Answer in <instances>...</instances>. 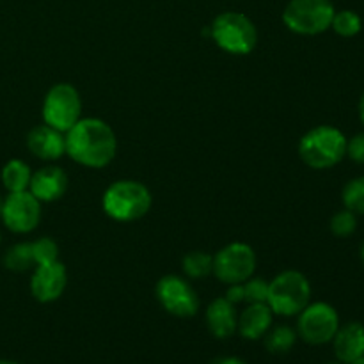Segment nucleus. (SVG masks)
I'll return each instance as SVG.
<instances>
[{"label":"nucleus","mask_w":364,"mask_h":364,"mask_svg":"<svg viewBox=\"0 0 364 364\" xmlns=\"http://www.w3.org/2000/svg\"><path fill=\"white\" fill-rule=\"evenodd\" d=\"M64 135L66 155L87 169H103L117 153L116 134L98 117H80Z\"/></svg>","instance_id":"1"},{"label":"nucleus","mask_w":364,"mask_h":364,"mask_svg":"<svg viewBox=\"0 0 364 364\" xmlns=\"http://www.w3.org/2000/svg\"><path fill=\"white\" fill-rule=\"evenodd\" d=\"M347 141L340 128L320 124L302 135L297 151L302 162L311 169H331L347 156Z\"/></svg>","instance_id":"2"},{"label":"nucleus","mask_w":364,"mask_h":364,"mask_svg":"<svg viewBox=\"0 0 364 364\" xmlns=\"http://www.w3.org/2000/svg\"><path fill=\"white\" fill-rule=\"evenodd\" d=\"M153 196L144 183L135 180L114 181L102 198V208L116 223H135L151 210Z\"/></svg>","instance_id":"3"},{"label":"nucleus","mask_w":364,"mask_h":364,"mask_svg":"<svg viewBox=\"0 0 364 364\" xmlns=\"http://www.w3.org/2000/svg\"><path fill=\"white\" fill-rule=\"evenodd\" d=\"M210 38L231 55H247L258 45V31L249 16L237 11H226L210 25Z\"/></svg>","instance_id":"4"},{"label":"nucleus","mask_w":364,"mask_h":364,"mask_svg":"<svg viewBox=\"0 0 364 364\" xmlns=\"http://www.w3.org/2000/svg\"><path fill=\"white\" fill-rule=\"evenodd\" d=\"M311 302V284L299 270H284L269 283L267 304L277 316H297Z\"/></svg>","instance_id":"5"},{"label":"nucleus","mask_w":364,"mask_h":364,"mask_svg":"<svg viewBox=\"0 0 364 364\" xmlns=\"http://www.w3.org/2000/svg\"><path fill=\"white\" fill-rule=\"evenodd\" d=\"M336 7L331 0H290L283 11V23L299 36H316L329 31Z\"/></svg>","instance_id":"6"},{"label":"nucleus","mask_w":364,"mask_h":364,"mask_svg":"<svg viewBox=\"0 0 364 364\" xmlns=\"http://www.w3.org/2000/svg\"><path fill=\"white\" fill-rule=\"evenodd\" d=\"M297 316V336L313 347L331 343L341 326L336 308L329 302H309Z\"/></svg>","instance_id":"7"},{"label":"nucleus","mask_w":364,"mask_h":364,"mask_svg":"<svg viewBox=\"0 0 364 364\" xmlns=\"http://www.w3.org/2000/svg\"><path fill=\"white\" fill-rule=\"evenodd\" d=\"M82 117V98L71 84H55L43 100V121L66 134Z\"/></svg>","instance_id":"8"},{"label":"nucleus","mask_w":364,"mask_h":364,"mask_svg":"<svg viewBox=\"0 0 364 364\" xmlns=\"http://www.w3.org/2000/svg\"><path fill=\"white\" fill-rule=\"evenodd\" d=\"M256 252L244 242H231L213 256L212 274L224 284L245 283L255 276Z\"/></svg>","instance_id":"9"},{"label":"nucleus","mask_w":364,"mask_h":364,"mask_svg":"<svg viewBox=\"0 0 364 364\" xmlns=\"http://www.w3.org/2000/svg\"><path fill=\"white\" fill-rule=\"evenodd\" d=\"M155 295L160 306L178 318H191L199 309V297L194 287L174 274L160 277L155 287Z\"/></svg>","instance_id":"10"},{"label":"nucleus","mask_w":364,"mask_h":364,"mask_svg":"<svg viewBox=\"0 0 364 364\" xmlns=\"http://www.w3.org/2000/svg\"><path fill=\"white\" fill-rule=\"evenodd\" d=\"M0 220L13 233H31L41 220V201H38L28 191L7 192Z\"/></svg>","instance_id":"11"},{"label":"nucleus","mask_w":364,"mask_h":364,"mask_svg":"<svg viewBox=\"0 0 364 364\" xmlns=\"http://www.w3.org/2000/svg\"><path fill=\"white\" fill-rule=\"evenodd\" d=\"M68 287L66 267L57 259L52 263L36 265L31 277V294L41 304L57 301Z\"/></svg>","instance_id":"12"},{"label":"nucleus","mask_w":364,"mask_h":364,"mask_svg":"<svg viewBox=\"0 0 364 364\" xmlns=\"http://www.w3.org/2000/svg\"><path fill=\"white\" fill-rule=\"evenodd\" d=\"M27 148L36 159L59 160L66 155V135L48 124H38L27 135Z\"/></svg>","instance_id":"13"},{"label":"nucleus","mask_w":364,"mask_h":364,"mask_svg":"<svg viewBox=\"0 0 364 364\" xmlns=\"http://www.w3.org/2000/svg\"><path fill=\"white\" fill-rule=\"evenodd\" d=\"M68 174L55 166H46L32 173L28 192L41 203H52L63 198L68 191Z\"/></svg>","instance_id":"14"},{"label":"nucleus","mask_w":364,"mask_h":364,"mask_svg":"<svg viewBox=\"0 0 364 364\" xmlns=\"http://www.w3.org/2000/svg\"><path fill=\"white\" fill-rule=\"evenodd\" d=\"M206 327L217 340H228L237 333L238 313L237 306L231 304L226 297L213 299L205 313Z\"/></svg>","instance_id":"15"},{"label":"nucleus","mask_w":364,"mask_h":364,"mask_svg":"<svg viewBox=\"0 0 364 364\" xmlns=\"http://www.w3.org/2000/svg\"><path fill=\"white\" fill-rule=\"evenodd\" d=\"M331 343L340 363L352 364L358 361L364 355V326L361 322H348L340 326Z\"/></svg>","instance_id":"16"},{"label":"nucleus","mask_w":364,"mask_h":364,"mask_svg":"<svg viewBox=\"0 0 364 364\" xmlns=\"http://www.w3.org/2000/svg\"><path fill=\"white\" fill-rule=\"evenodd\" d=\"M274 313L267 302H256V304H247V308L238 315L237 333L244 340L256 341L262 340L269 329L272 327Z\"/></svg>","instance_id":"17"},{"label":"nucleus","mask_w":364,"mask_h":364,"mask_svg":"<svg viewBox=\"0 0 364 364\" xmlns=\"http://www.w3.org/2000/svg\"><path fill=\"white\" fill-rule=\"evenodd\" d=\"M0 178H2V185L7 192H23L28 191L32 171L28 164H25L23 160L13 159L6 162V166L2 167Z\"/></svg>","instance_id":"18"},{"label":"nucleus","mask_w":364,"mask_h":364,"mask_svg":"<svg viewBox=\"0 0 364 364\" xmlns=\"http://www.w3.org/2000/svg\"><path fill=\"white\" fill-rule=\"evenodd\" d=\"M297 331L291 329L290 326H277L270 327L269 333L263 336L265 348L270 354H287L297 343Z\"/></svg>","instance_id":"19"},{"label":"nucleus","mask_w":364,"mask_h":364,"mask_svg":"<svg viewBox=\"0 0 364 364\" xmlns=\"http://www.w3.org/2000/svg\"><path fill=\"white\" fill-rule=\"evenodd\" d=\"M4 267L11 272H27L36 267L31 242H20L7 249L4 255Z\"/></svg>","instance_id":"20"},{"label":"nucleus","mask_w":364,"mask_h":364,"mask_svg":"<svg viewBox=\"0 0 364 364\" xmlns=\"http://www.w3.org/2000/svg\"><path fill=\"white\" fill-rule=\"evenodd\" d=\"M181 269L188 279H203L213 270V256L205 251H191L181 258Z\"/></svg>","instance_id":"21"},{"label":"nucleus","mask_w":364,"mask_h":364,"mask_svg":"<svg viewBox=\"0 0 364 364\" xmlns=\"http://www.w3.org/2000/svg\"><path fill=\"white\" fill-rule=\"evenodd\" d=\"M331 28L336 32L341 38H354L361 32L363 28V20L355 11L352 9H343L336 11L333 18V23H331Z\"/></svg>","instance_id":"22"},{"label":"nucleus","mask_w":364,"mask_h":364,"mask_svg":"<svg viewBox=\"0 0 364 364\" xmlns=\"http://www.w3.org/2000/svg\"><path fill=\"white\" fill-rule=\"evenodd\" d=\"M341 201L345 208L354 212L355 215H364V174L352 178L341 192Z\"/></svg>","instance_id":"23"},{"label":"nucleus","mask_w":364,"mask_h":364,"mask_svg":"<svg viewBox=\"0 0 364 364\" xmlns=\"http://www.w3.org/2000/svg\"><path fill=\"white\" fill-rule=\"evenodd\" d=\"M329 228H331V233H333L334 237L338 238L350 237V235L355 231V228H358V215L347 208L340 210V212H336L333 215V219H331L329 223Z\"/></svg>","instance_id":"24"},{"label":"nucleus","mask_w":364,"mask_h":364,"mask_svg":"<svg viewBox=\"0 0 364 364\" xmlns=\"http://www.w3.org/2000/svg\"><path fill=\"white\" fill-rule=\"evenodd\" d=\"M31 244L36 265L52 263L59 259V245H57L50 237H41L38 238V240L31 242Z\"/></svg>","instance_id":"25"},{"label":"nucleus","mask_w":364,"mask_h":364,"mask_svg":"<svg viewBox=\"0 0 364 364\" xmlns=\"http://www.w3.org/2000/svg\"><path fill=\"white\" fill-rule=\"evenodd\" d=\"M245 302L247 304H256V302H267L269 295V283L262 277H249L244 283Z\"/></svg>","instance_id":"26"},{"label":"nucleus","mask_w":364,"mask_h":364,"mask_svg":"<svg viewBox=\"0 0 364 364\" xmlns=\"http://www.w3.org/2000/svg\"><path fill=\"white\" fill-rule=\"evenodd\" d=\"M347 156L358 164H364V132L347 141Z\"/></svg>","instance_id":"27"},{"label":"nucleus","mask_w":364,"mask_h":364,"mask_svg":"<svg viewBox=\"0 0 364 364\" xmlns=\"http://www.w3.org/2000/svg\"><path fill=\"white\" fill-rule=\"evenodd\" d=\"M224 297L231 302V304H242L245 302V291H244V283L237 284H228V291Z\"/></svg>","instance_id":"28"},{"label":"nucleus","mask_w":364,"mask_h":364,"mask_svg":"<svg viewBox=\"0 0 364 364\" xmlns=\"http://www.w3.org/2000/svg\"><path fill=\"white\" fill-rule=\"evenodd\" d=\"M210 364H247V363L240 358H235V355H223V358L213 359Z\"/></svg>","instance_id":"29"},{"label":"nucleus","mask_w":364,"mask_h":364,"mask_svg":"<svg viewBox=\"0 0 364 364\" xmlns=\"http://www.w3.org/2000/svg\"><path fill=\"white\" fill-rule=\"evenodd\" d=\"M359 119L364 124V92L361 95V98H359Z\"/></svg>","instance_id":"30"},{"label":"nucleus","mask_w":364,"mask_h":364,"mask_svg":"<svg viewBox=\"0 0 364 364\" xmlns=\"http://www.w3.org/2000/svg\"><path fill=\"white\" fill-rule=\"evenodd\" d=\"M0 364H20V363H14V361H6V359H0Z\"/></svg>","instance_id":"31"},{"label":"nucleus","mask_w":364,"mask_h":364,"mask_svg":"<svg viewBox=\"0 0 364 364\" xmlns=\"http://www.w3.org/2000/svg\"><path fill=\"white\" fill-rule=\"evenodd\" d=\"M2 208H4V198L0 196V215H2Z\"/></svg>","instance_id":"32"},{"label":"nucleus","mask_w":364,"mask_h":364,"mask_svg":"<svg viewBox=\"0 0 364 364\" xmlns=\"http://www.w3.org/2000/svg\"><path fill=\"white\" fill-rule=\"evenodd\" d=\"M352 364H364V355H363V358H359L358 361H354V363H352Z\"/></svg>","instance_id":"33"},{"label":"nucleus","mask_w":364,"mask_h":364,"mask_svg":"<svg viewBox=\"0 0 364 364\" xmlns=\"http://www.w3.org/2000/svg\"><path fill=\"white\" fill-rule=\"evenodd\" d=\"M361 259H363V265H364V244H363V249H361Z\"/></svg>","instance_id":"34"},{"label":"nucleus","mask_w":364,"mask_h":364,"mask_svg":"<svg viewBox=\"0 0 364 364\" xmlns=\"http://www.w3.org/2000/svg\"><path fill=\"white\" fill-rule=\"evenodd\" d=\"M326 364H343V363H340V361H338V359H336V361H331V363H326Z\"/></svg>","instance_id":"35"},{"label":"nucleus","mask_w":364,"mask_h":364,"mask_svg":"<svg viewBox=\"0 0 364 364\" xmlns=\"http://www.w3.org/2000/svg\"><path fill=\"white\" fill-rule=\"evenodd\" d=\"M0 242H2V233H0Z\"/></svg>","instance_id":"36"}]
</instances>
